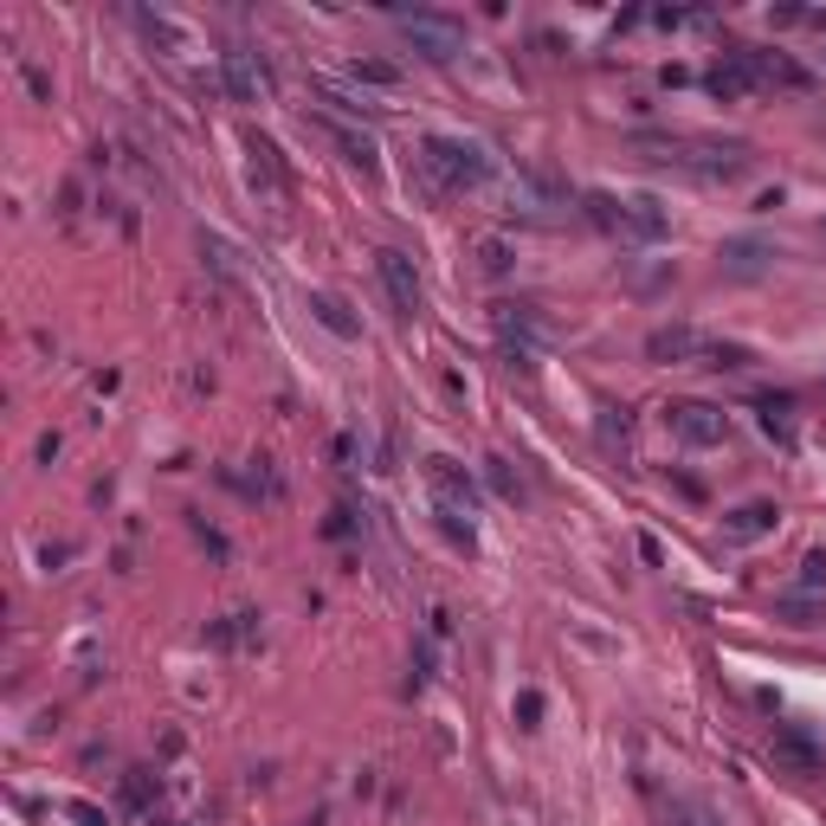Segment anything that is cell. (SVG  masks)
<instances>
[{
    "mask_svg": "<svg viewBox=\"0 0 826 826\" xmlns=\"http://www.w3.org/2000/svg\"><path fill=\"white\" fill-rule=\"evenodd\" d=\"M659 814H665V826H723L710 814V801H697V794H672Z\"/></svg>",
    "mask_w": 826,
    "mask_h": 826,
    "instance_id": "44dd1931",
    "label": "cell"
},
{
    "mask_svg": "<svg viewBox=\"0 0 826 826\" xmlns=\"http://www.w3.org/2000/svg\"><path fill=\"white\" fill-rule=\"evenodd\" d=\"M665 206L652 201V194H620V226L614 239H626V246H659L665 239Z\"/></svg>",
    "mask_w": 826,
    "mask_h": 826,
    "instance_id": "ba28073f",
    "label": "cell"
},
{
    "mask_svg": "<svg viewBox=\"0 0 826 826\" xmlns=\"http://www.w3.org/2000/svg\"><path fill=\"white\" fill-rule=\"evenodd\" d=\"M155 794H162V788H155V775H149V768H130V775H123V807H137V814L155 821Z\"/></svg>",
    "mask_w": 826,
    "mask_h": 826,
    "instance_id": "7402d4cb",
    "label": "cell"
},
{
    "mask_svg": "<svg viewBox=\"0 0 826 826\" xmlns=\"http://www.w3.org/2000/svg\"><path fill=\"white\" fill-rule=\"evenodd\" d=\"M484 479H491V491H497L504 504H530V479H523L510 459H484Z\"/></svg>",
    "mask_w": 826,
    "mask_h": 826,
    "instance_id": "d6986e66",
    "label": "cell"
},
{
    "mask_svg": "<svg viewBox=\"0 0 826 826\" xmlns=\"http://www.w3.org/2000/svg\"><path fill=\"white\" fill-rule=\"evenodd\" d=\"M801 588H826V550H814L801 562Z\"/></svg>",
    "mask_w": 826,
    "mask_h": 826,
    "instance_id": "f1b7e54d",
    "label": "cell"
},
{
    "mask_svg": "<svg viewBox=\"0 0 826 826\" xmlns=\"http://www.w3.org/2000/svg\"><path fill=\"white\" fill-rule=\"evenodd\" d=\"M762 433H768V439H781V446H794V426H788V401H762Z\"/></svg>",
    "mask_w": 826,
    "mask_h": 826,
    "instance_id": "484cf974",
    "label": "cell"
},
{
    "mask_svg": "<svg viewBox=\"0 0 826 826\" xmlns=\"http://www.w3.org/2000/svg\"><path fill=\"white\" fill-rule=\"evenodd\" d=\"M401 26H408L413 52H426V59H459V46H465V33H459L446 13H426V7L401 13Z\"/></svg>",
    "mask_w": 826,
    "mask_h": 826,
    "instance_id": "52a82bcc",
    "label": "cell"
},
{
    "mask_svg": "<svg viewBox=\"0 0 826 826\" xmlns=\"http://www.w3.org/2000/svg\"><path fill=\"white\" fill-rule=\"evenodd\" d=\"M484 175H491V155H484L479 142H465V137H426L420 142V181H426L433 201H452V194L479 188Z\"/></svg>",
    "mask_w": 826,
    "mask_h": 826,
    "instance_id": "7a4b0ae2",
    "label": "cell"
},
{
    "mask_svg": "<svg viewBox=\"0 0 826 826\" xmlns=\"http://www.w3.org/2000/svg\"><path fill=\"white\" fill-rule=\"evenodd\" d=\"M723 272L730 278H762L768 272V259H775V246H762V239H723Z\"/></svg>",
    "mask_w": 826,
    "mask_h": 826,
    "instance_id": "2e32d148",
    "label": "cell"
},
{
    "mask_svg": "<svg viewBox=\"0 0 826 826\" xmlns=\"http://www.w3.org/2000/svg\"><path fill=\"white\" fill-rule=\"evenodd\" d=\"M426 472V491H433V504H439V517H446V530L472 550V517H479V479L465 472V465H452V459H426L420 465Z\"/></svg>",
    "mask_w": 826,
    "mask_h": 826,
    "instance_id": "3957f363",
    "label": "cell"
},
{
    "mask_svg": "<svg viewBox=\"0 0 826 826\" xmlns=\"http://www.w3.org/2000/svg\"><path fill=\"white\" fill-rule=\"evenodd\" d=\"M59 814L78 821V826H110V814H104V807H91V801H59Z\"/></svg>",
    "mask_w": 826,
    "mask_h": 826,
    "instance_id": "4316f807",
    "label": "cell"
},
{
    "mask_svg": "<svg viewBox=\"0 0 826 826\" xmlns=\"http://www.w3.org/2000/svg\"><path fill=\"white\" fill-rule=\"evenodd\" d=\"M246 155H252V162H246V175H252V188H259V194H284V162H278V149L266 137H246Z\"/></svg>",
    "mask_w": 826,
    "mask_h": 826,
    "instance_id": "5bb4252c",
    "label": "cell"
},
{
    "mask_svg": "<svg viewBox=\"0 0 826 826\" xmlns=\"http://www.w3.org/2000/svg\"><path fill=\"white\" fill-rule=\"evenodd\" d=\"M497 337L510 349V368H536V349L550 343V317L536 304H497Z\"/></svg>",
    "mask_w": 826,
    "mask_h": 826,
    "instance_id": "277c9868",
    "label": "cell"
},
{
    "mask_svg": "<svg viewBox=\"0 0 826 826\" xmlns=\"http://www.w3.org/2000/svg\"><path fill=\"white\" fill-rule=\"evenodd\" d=\"M375 278H381V291H388V304H394L401 317H413V310H420V278H413V259H408V252L381 246V252H375Z\"/></svg>",
    "mask_w": 826,
    "mask_h": 826,
    "instance_id": "8fae6325",
    "label": "cell"
},
{
    "mask_svg": "<svg viewBox=\"0 0 826 826\" xmlns=\"http://www.w3.org/2000/svg\"><path fill=\"white\" fill-rule=\"evenodd\" d=\"M310 130H317V137L330 142V149H337L343 162H355L362 175H375V137H368L362 123H343V117H330V110H317V117H310Z\"/></svg>",
    "mask_w": 826,
    "mask_h": 826,
    "instance_id": "9c48e42d",
    "label": "cell"
},
{
    "mask_svg": "<svg viewBox=\"0 0 826 826\" xmlns=\"http://www.w3.org/2000/svg\"><path fill=\"white\" fill-rule=\"evenodd\" d=\"M201 252L213 259V272H220V278H233V272H239V266H233V246H226V239H201Z\"/></svg>",
    "mask_w": 826,
    "mask_h": 826,
    "instance_id": "83f0119b",
    "label": "cell"
},
{
    "mask_svg": "<svg viewBox=\"0 0 826 826\" xmlns=\"http://www.w3.org/2000/svg\"><path fill=\"white\" fill-rule=\"evenodd\" d=\"M633 149L646 162H672V168L704 175V181H736L750 168V149L743 142H717V137H639Z\"/></svg>",
    "mask_w": 826,
    "mask_h": 826,
    "instance_id": "6da1fadb",
    "label": "cell"
},
{
    "mask_svg": "<svg viewBox=\"0 0 826 826\" xmlns=\"http://www.w3.org/2000/svg\"><path fill=\"white\" fill-rule=\"evenodd\" d=\"M220 84H226L239 104H259V91L272 84V71H266V59H259V52H246V46H226V52H220Z\"/></svg>",
    "mask_w": 826,
    "mask_h": 826,
    "instance_id": "30bf717a",
    "label": "cell"
},
{
    "mask_svg": "<svg viewBox=\"0 0 826 826\" xmlns=\"http://www.w3.org/2000/svg\"><path fill=\"white\" fill-rule=\"evenodd\" d=\"M697 343H704V337H697L691 323H665V330L646 337V355H652V362H697Z\"/></svg>",
    "mask_w": 826,
    "mask_h": 826,
    "instance_id": "9a60e30c",
    "label": "cell"
},
{
    "mask_svg": "<svg viewBox=\"0 0 826 826\" xmlns=\"http://www.w3.org/2000/svg\"><path fill=\"white\" fill-rule=\"evenodd\" d=\"M730 59L743 66V78H750V84H775V91H807V84H814L807 71L788 59V52H768V46H736Z\"/></svg>",
    "mask_w": 826,
    "mask_h": 826,
    "instance_id": "8992f818",
    "label": "cell"
},
{
    "mask_svg": "<svg viewBox=\"0 0 826 826\" xmlns=\"http://www.w3.org/2000/svg\"><path fill=\"white\" fill-rule=\"evenodd\" d=\"M510 266H517L510 239H479V272H484V278H504Z\"/></svg>",
    "mask_w": 826,
    "mask_h": 826,
    "instance_id": "d4e9b609",
    "label": "cell"
},
{
    "mask_svg": "<svg viewBox=\"0 0 826 826\" xmlns=\"http://www.w3.org/2000/svg\"><path fill=\"white\" fill-rule=\"evenodd\" d=\"M310 317H317L330 337H343V343H355V337H362V323L349 317V304L337 297V291H310Z\"/></svg>",
    "mask_w": 826,
    "mask_h": 826,
    "instance_id": "e0dca14e",
    "label": "cell"
},
{
    "mask_svg": "<svg viewBox=\"0 0 826 826\" xmlns=\"http://www.w3.org/2000/svg\"><path fill=\"white\" fill-rule=\"evenodd\" d=\"M355 84H375V91H401V66H394V59H355Z\"/></svg>",
    "mask_w": 826,
    "mask_h": 826,
    "instance_id": "603a6c76",
    "label": "cell"
},
{
    "mask_svg": "<svg viewBox=\"0 0 826 826\" xmlns=\"http://www.w3.org/2000/svg\"><path fill=\"white\" fill-rule=\"evenodd\" d=\"M756 355L743 343H697V368H723V375H743Z\"/></svg>",
    "mask_w": 826,
    "mask_h": 826,
    "instance_id": "ffe728a7",
    "label": "cell"
},
{
    "mask_svg": "<svg viewBox=\"0 0 826 826\" xmlns=\"http://www.w3.org/2000/svg\"><path fill=\"white\" fill-rule=\"evenodd\" d=\"M775 523H781V510H775V504H762V497H756V504L723 510V536H730V543H762Z\"/></svg>",
    "mask_w": 826,
    "mask_h": 826,
    "instance_id": "7c38bea8",
    "label": "cell"
},
{
    "mask_svg": "<svg viewBox=\"0 0 826 826\" xmlns=\"http://www.w3.org/2000/svg\"><path fill=\"white\" fill-rule=\"evenodd\" d=\"M768 750H775V762H781V768H794V775H821V768H826L821 750H814L801 730H788V723H775V743H768Z\"/></svg>",
    "mask_w": 826,
    "mask_h": 826,
    "instance_id": "4fadbf2b",
    "label": "cell"
},
{
    "mask_svg": "<svg viewBox=\"0 0 826 826\" xmlns=\"http://www.w3.org/2000/svg\"><path fill=\"white\" fill-rule=\"evenodd\" d=\"M704 84H710L717 97H750V91H756V84L743 78V66H736V59H730V66H710V78H704Z\"/></svg>",
    "mask_w": 826,
    "mask_h": 826,
    "instance_id": "cb8c5ba5",
    "label": "cell"
},
{
    "mask_svg": "<svg viewBox=\"0 0 826 826\" xmlns=\"http://www.w3.org/2000/svg\"><path fill=\"white\" fill-rule=\"evenodd\" d=\"M206 639H213V646H226V652H239V646H252V639H259V614L213 620V626H206Z\"/></svg>",
    "mask_w": 826,
    "mask_h": 826,
    "instance_id": "ac0fdd59",
    "label": "cell"
},
{
    "mask_svg": "<svg viewBox=\"0 0 826 826\" xmlns=\"http://www.w3.org/2000/svg\"><path fill=\"white\" fill-rule=\"evenodd\" d=\"M665 426H672V439L691 446V452H710V446L730 439V420H723V408H710V401H672L665 408Z\"/></svg>",
    "mask_w": 826,
    "mask_h": 826,
    "instance_id": "5b68a950",
    "label": "cell"
}]
</instances>
